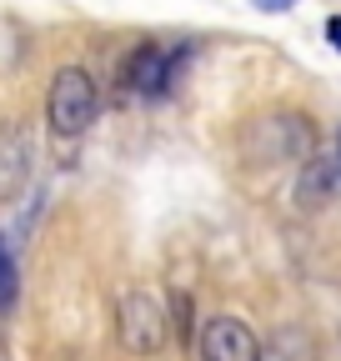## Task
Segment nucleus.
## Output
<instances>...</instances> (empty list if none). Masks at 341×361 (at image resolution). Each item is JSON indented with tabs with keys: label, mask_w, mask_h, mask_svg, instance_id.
<instances>
[{
	"label": "nucleus",
	"mask_w": 341,
	"mask_h": 361,
	"mask_svg": "<svg viewBox=\"0 0 341 361\" xmlns=\"http://www.w3.org/2000/svg\"><path fill=\"white\" fill-rule=\"evenodd\" d=\"M241 151L256 166H281V161H311L316 151V130L302 111H266L246 121L241 130Z\"/></svg>",
	"instance_id": "obj_1"
},
{
	"label": "nucleus",
	"mask_w": 341,
	"mask_h": 361,
	"mask_svg": "<svg viewBox=\"0 0 341 361\" xmlns=\"http://www.w3.org/2000/svg\"><path fill=\"white\" fill-rule=\"evenodd\" d=\"M170 331V306L151 286H125L116 296V336L131 356H156Z\"/></svg>",
	"instance_id": "obj_2"
},
{
	"label": "nucleus",
	"mask_w": 341,
	"mask_h": 361,
	"mask_svg": "<svg viewBox=\"0 0 341 361\" xmlns=\"http://www.w3.org/2000/svg\"><path fill=\"white\" fill-rule=\"evenodd\" d=\"M96 116H101V90H96V80L85 75L80 66L56 71V80H51V90H46V121H51V130L70 141V135H85V130H91Z\"/></svg>",
	"instance_id": "obj_3"
},
{
	"label": "nucleus",
	"mask_w": 341,
	"mask_h": 361,
	"mask_svg": "<svg viewBox=\"0 0 341 361\" xmlns=\"http://www.w3.org/2000/svg\"><path fill=\"white\" fill-rule=\"evenodd\" d=\"M191 56H196L191 45H181V51H166V45H156V40H141L136 51L125 56V66H120L125 96L156 101V96H166V90H176V80H181V71H186Z\"/></svg>",
	"instance_id": "obj_4"
},
{
	"label": "nucleus",
	"mask_w": 341,
	"mask_h": 361,
	"mask_svg": "<svg viewBox=\"0 0 341 361\" xmlns=\"http://www.w3.org/2000/svg\"><path fill=\"white\" fill-rule=\"evenodd\" d=\"M201 361H261V341L241 316H211L201 326Z\"/></svg>",
	"instance_id": "obj_5"
},
{
	"label": "nucleus",
	"mask_w": 341,
	"mask_h": 361,
	"mask_svg": "<svg viewBox=\"0 0 341 361\" xmlns=\"http://www.w3.org/2000/svg\"><path fill=\"white\" fill-rule=\"evenodd\" d=\"M30 161H35V146H30V130L20 121H0V206L16 201L30 180Z\"/></svg>",
	"instance_id": "obj_6"
},
{
	"label": "nucleus",
	"mask_w": 341,
	"mask_h": 361,
	"mask_svg": "<svg viewBox=\"0 0 341 361\" xmlns=\"http://www.w3.org/2000/svg\"><path fill=\"white\" fill-rule=\"evenodd\" d=\"M341 191V156L336 161H306V171H302V180H296V201H302V211H316V206H326L331 196Z\"/></svg>",
	"instance_id": "obj_7"
},
{
	"label": "nucleus",
	"mask_w": 341,
	"mask_h": 361,
	"mask_svg": "<svg viewBox=\"0 0 341 361\" xmlns=\"http://www.w3.org/2000/svg\"><path fill=\"white\" fill-rule=\"evenodd\" d=\"M261 361H321L316 356V336L306 326H281L266 346H261Z\"/></svg>",
	"instance_id": "obj_8"
},
{
	"label": "nucleus",
	"mask_w": 341,
	"mask_h": 361,
	"mask_svg": "<svg viewBox=\"0 0 341 361\" xmlns=\"http://www.w3.org/2000/svg\"><path fill=\"white\" fill-rule=\"evenodd\" d=\"M20 296V271H16V256H11V241L0 231V311H11Z\"/></svg>",
	"instance_id": "obj_9"
},
{
	"label": "nucleus",
	"mask_w": 341,
	"mask_h": 361,
	"mask_svg": "<svg viewBox=\"0 0 341 361\" xmlns=\"http://www.w3.org/2000/svg\"><path fill=\"white\" fill-rule=\"evenodd\" d=\"M251 6H256V11H291L296 0H251Z\"/></svg>",
	"instance_id": "obj_10"
},
{
	"label": "nucleus",
	"mask_w": 341,
	"mask_h": 361,
	"mask_svg": "<svg viewBox=\"0 0 341 361\" xmlns=\"http://www.w3.org/2000/svg\"><path fill=\"white\" fill-rule=\"evenodd\" d=\"M326 40L336 45V56H341V16H336V20H326Z\"/></svg>",
	"instance_id": "obj_11"
}]
</instances>
